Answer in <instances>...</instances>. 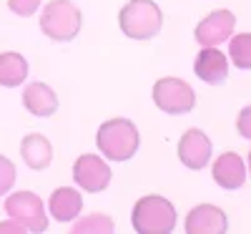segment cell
Instances as JSON below:
<instances>
[{
  "label": "cell",
  "mask_w": 251,
  "mask_h": 234,
  "mask_svg": "<svg viewBox=\"0 0 251 234\" xmlns=\"http://www.w3.org/2000/svg\"><path fill=\"white\" fill-rule=\"evenodd\" d=\"M118 23L131 40H151L163 26V15L153 0H131L121 8Z\"/></svg>",
  "instance_id": "3957f363"
},
{
  "label": "cell",
  "mask_w": 251,
  "mask_h": 234,
  "mask_svg": "<svg viewBox=\"0 0 251 234\" xmlns=\"http://www.w3.org/2000/svg\"><path fill=\"white\" fill-rule=\"evenodd\" d=\"M3 232H20V234H23V232H25V227H20V224L13 219L10 224H0V234H3Z\"/></svg>",
  "instance_id": "7402d4cb"
},
{
  "label": "cell",
  "mask_w": 251,
  "mask_h": 234,
  "mask_svg": "<svg viewBox=\"0 0 251 234\" xmlns=\"http://www.w3.org/2000/svg\"><path fill=\"white\" fill-rule=\"evenodd\" d=\"M228 58L236 68H251V33H239L231 38L228 46Z\"/></svg>",
  "instance_id": "e0dca14e"
},
{
  "label": "cell",
  "mask_w": 251,
  "mask_h": 234,
  "mask_svg": "<svg viewBox=\"0 0 251 234\" xmlns=\"http://www.w3.org/2000/svg\"><path fill=\"white\" fill-rule=\"evenodd\" d=\"M211 174H214V181L221 189H241L244 181H246V164L239 154L226 151L214 161Z\"/></svg>",
  "instance_id": "7c38bea8"
},
{
  "label": "cell",
  "mask_w": 251,
  "mask_h": 234,
  "mask_svg": "<svg viewBox=\"0 0 251 234\" xmlns=\"http://www.w3.org/2000/svg\"><path fill=\"white\" fill-rule=\"evenodd\" d=\"M138 129L128 118H111L98 129L96 144L100 154L111 161H128L138 151Z\"/></svg>",
  "instance_id": "6da1fadb"
},
{
  "label": "cell",
  "mask_w": 251,
  "mask_h": 234,
  "mask_svg": "<svg viewBox=\"0 0 251 234\" xmlns=\"http://www.w3.org/2000/svg\"><path fill=\"white\" fill-rule=\"evenodd\" d=\"M28 78V60L20 53H0V86L15 88Z\"/></svg>",
  "instance_id": "2e32d148"
},
{
  "label": "cell",
  "mask_w": 251,
  "mask_h": 234,
  "mask_svg": "<svg viewBox=\"0 0 251 234\" xmlns=\"http://www.w3.org/2000/svg\"><path fill=\"white\" fill-rule=\"evenodd\" d=\"M249 172H251V151H249Z\"/></svg>",
  "instance_id": "603a6c76"
},
{
  "label": "cell",
  "mask_w": 251,
  "mask_h": 234,
  "mask_svg": "<svg viewBox=\"0 0 251 234\" xmlns=\"http://www.w3.org/2000/svg\"><path fill=\"white\" fill-rule=\"evenodd\" d=\"M23 106L28 114H33L38 118H48L58 111V96L50 86L35 81L30 86H25V91H23Z\"/></svg>",
  "instance_id": "4fadbf2b"
},
{
  "label": "cell",
  "mask_w": 251,
  "mask_h": 234,
  "mask_svg": "<svg viewBox=\"0 0 251 234\" xmlns=\"http://www.w3.org/2000/svg\"><path fill=\"white\" fill-rule=\"evenodd\" d=\"M236 129L244 139H251V106H246V109L239 114L236 118Z\"/></svg>",
  "instance_id": "44dd1931"
},
{
  "label": "cell",
  "mask_w": 251,
  "mask_h": 234,
  "mask_svg": "<svg viewBox=\"0 0 251 234\" xmlns=\"http://www.w3.org/2000/svg\"><path fill=\"white\" fill-rule=\"evenodd\" d=\"M236 18L231 10H214L196 26V40L201 46H219L231 38Z\"/></svg>",
  "instance_id": "ba28073f"
},
{
  "label": "cell",
  "mask_w": 251,
  "mask_h": 234,
  "mask_svg": "<svg viewBox=\"0 0 251 234\" xmlns=\"http://www.w3.org/2000/svg\"><path fill=\"white\" fill-rule=\"evenodd\" d=\"M73 179L80 189L96 194V191H103L111 184V166L96 154H83L73 164Z\"/></svg>",
  "instance_id": "52a82bcc"
},
{
  "label": "cell",
  "mask_w": 251,
  "mask_h": 234,
  "mask_svg": "<svg viewBox=\"0 0 251 234\" xmlns=\"http://www.w3.org/2000/svg\"><path fill=\"white\" fill-rule=\"evenodd\" d=\"M226 227H228L226 214L214 204H199L186 217L188 234H224Z\"/></svg>",
  "instance_id": "30bf717a"
},
{
  "label": "cell",
  "mask_w": 251,
  "mask_h": 234,
  "mask_svg": "<svg viewBox=\"0 0 251 234\" xmlns=\"http://www.w3.org/2000/svg\"><path fill=\"white\" fill-rule=\"evenodd\" d=\"M153 103L166 114H188L196 106V93L181 78H161L153 86Z\"/></svg>",
  "instance_id": "8992f818"
},
{
  "label": "cell",
  "mask_w": 251,
  "mask_h": 234,
  "mask_svg": "<svg viewBox=\"0 0 251 234\" xmlns=\"http://www.w3.org/2000/svg\"><path fill=\"white\" fill-rule=\"evenodd\" d=\"M20 156H23V161L30 169L40 172V169L50 166V161H53V146H50V141L43 134H28L23 139V144H20Z\"/></svg>",
  "instance_id": "9a60e30c"
},
{
  "label": "cell",
  "mask_w": 251,
  "mask_h": 234,
  "mask_svg": "<svg viewBox=\"0 0 251 234\" xmlns=\"http://www.w3.org/2000/svg\"><path fill=\"white\" fill-rule=\"evenodd\" d=\"M178 159L183 161V166L194 169V172L203 169L211 161V141H208V136L199 129H188L178 141Z\"/></svg>",
  "instance_id": "9c48e42d"
},
{
  "label": "cell",
  "mask_w": 251,
  "mask_h": 234,
  "mask_svg": "<svg viewBox=\"0 0 251 234\" xmlns=\"http://www.w3.org/2000/svg\"><path fill=\"white\" fill-rule=\"evenodd\" d=\"M80 23H83L80 10L71 0H50L40 13V30L58 43L73 40L80 30Z\"/></svg>",
  "instance_id": "277c9868"
},
{
  "label": "cell",
  "mask_w": 251,
  "mask_h": 234,
  "mask_svg": "<svg viewBox=\"0 0 251 234\" xmlns=\"http://www.w3.org/2000/svg\"><path fill=\"white\" fill-rule=\"evenodd\" d=\"M50 217L55 222H73L78 214H80V209H83V199L75 189L71 186H60L55 189L53 194H50Z\"/></svg>",
  "instance_id": "5bb4252c"
},
{
  "label": "cell",
  "mask_w": 251,
  "mask_h": 234,
  "mask_svg": "<svg viewBox=\"0 0 251 234\" xmlns=\"http://www.w3.org/2000/svg\"><path fill=\"white\" fill-rule=\"evenodd\" d=\"M75 234H86V232H113V219L106 214H88L73 227Z\"/></svg>",
  "instance_id": "ac0fdd59"
},
{
  "label": "cell",
  "mask_w": 251,
  "mask_h": 234,
  "mask_svg": "<svg viewBox=\"0 0 251 234\" xmlns=\"http://www.w3.org/2000/svg\"><path fill=\"white\" fill-rule=\"evenodd\" d=\"M5 211L8 217L15 219L25 232H46L48 229V217L43 209V199L33 191H15L5 199Z\"/></svg>",
  "instance_id": "5b68a950"
},
{
  "label": "cell",
  "mask_w": 251,
  "mask_h": 234,
  "mask_svg": "<svg viewBox=\"0 0 251 234\" xmlns=\"http://www.w3.org/2000/svg\"><path fill=\"white\" fill-rule=\"evenodd\" d=\"M133 229L138 234H171L176 229V209L169 199L149 194L133 206Z\"/></svg>",
  "instance_id": "7a4b0ae2"
},
{
  "label": "cell",
  "mask_w": 251,
  "mask_h": 234,
  "mask_svg": "<svg viewBox=\"0 0 251 234\" xmlns=\"http://www.w3.org/2000/svg\"><path fill=\"white\" fill-rule=\"evenodd\" d=\"M13 184H15V164L0 154V197L8 194Z\"/></svg>",
  "instance_id": "d6986e66"
},
{
  "label": "cell",
  "mask_w": 251,
  "mask_h": 234,
  "mask_svg": "<svg viewBox=\"0 0 251 234\" xmlns=\"http://www.w3.org/2000/svg\"><path fill=\"white\" fill-rule=\"evenodd\" d=\"M194 71L203 83L219 86V83H224L226 76H228V60L216 46H203V51L196 56Z\"/></svg>",
  "instance_id": "8fae6325"
},
{
  "label": "cell",
  "mask_w": 251,
  "mask_h": 234,
  "mask_svg": "<svg viewBox=\"0 0 251 234\" xmlns=\"http://www.w3.org/2000/svg\"><path fill=\"white\" fill-rule=\"evenodd\" d=\"M40 5V0H8V8L10 13L20 15V18H30Z\"/></svg>",
  "instance_id": "ffe728a7"
}]
</instances>
